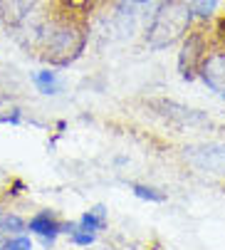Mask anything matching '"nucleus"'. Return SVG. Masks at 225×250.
<instances>
[{"label":"nucleus","mask_w":225,"mask_h":250,"mask_svg":"<svg viewBox=\"0 0 225 250\" xmlns=\"http://www.w3.org/2000/svg\"><path fill=\"white\" fill-rule=\"evenodd\" d=\"M0 216H3V213H0Z\"/></svg>","instance_id":"17"},{"label":"nucleus","mask_w":225,"mask_h":250,"mask_svg":"<svg viewBox=\"0 0 225 250\" xmlns=\"http://www.w3.org/2000/svg\"><path fill=\"white\" fill-rule=\"evenodd\" d=\"M201 62H203V35L201 32H191L188 40L183 42L181 55H178V67H181L183 80H193Z\"/></svg>","instance_id":"2"},{"label":"nucleus","mask_w":225,"mask_h":250,"mask_svg":"<svg viewBox=\"0 0 225 250\" xmlns=\"http://www.w3.org/2000/svg\"><path fill=\"white\" fill-rule=\"evenodd\" d=\"M201 77L218 97L225 99V52H213L208 60H203Z\"/></svg>","instance_id":"3"},{"label":"nucleus","mask_w":225,"mask_h":250,"mask_svg":"<svg viewBox=\"0 0 225 250\" xmlns=\"http://www.w3.org/2000/svg\"><path fill=\"white\" fill-rule=\"evenodd\" d=\"M191 20L193 15L188 13L185 3H164L159 8V13L154 15V22L148 27V35L146 40L154 50H164L168 45H173L178 38H183L191 27Z\"/></svg>","instance_id":"1"},{"label":"nucleus","mask_w":225,"mask_h":250,"mask_svg":"<svg viewBox=\"0 0 225 250\" xmlns=\"http://www.w3.org/2000/svg\"><path fill=\"white\" fill-rule=\"evenodd\" d=\"M25 228L22 218L18 216H0V230H5V233H20Z\"/></svg>","instance_id":"11"},{"label":"nucleus","mask_w":225,"mask_h":250,"mask_svg":"<svg viewBox=\"0 0 225 250\" xmlns=\"http://www.w3.org/2000/svg\"><path fill=\"white\" fill-rule=\"evenodd\" d=\"M185 159H191L196 166L208 168L213 173H225V146H201V149H185Z\"/></svg>","instance_id":"4"},{"label":"nucleus","mask_w":225,"mask_h":250,"mask_svg":"<svg viewBox=\"0 0 225 250\" xmlns=\"http://www.w3.org/2000/svg\"><path fill=\"white\" fill-rule=\"evenodd\" d=\"M131 3H136V5H148V3H154V0H131Z\"/></svg>","instance_id":"16"},{"label":"nucleus","mask_w":225,"mask_h":250,"mask_svg":"<svg viewBox=\"0 0 225 250\" xmlns=\"http://www.w3.org/2000/svg\"><path fill=\"white\" fill-rule=\"evenodd\" d=\"M72 40H74V32L72 30H57L52 42H50V55L57 62H69L72 57H77L80 50H82V45L80 42L72 45Z\"/></svg>","instance_id":"5"},{"label":"nucleus","mask_w":225,"mask_h":250,"mask_svg":"<svg viewBox=\"0 0 225 250\" xmlns=\"http://www.w3.org/2000/svg\"><path fill=\"white\" fill-rule=\"evenodd\" d=\"M0 248H3V250H32V243H30V238L18 235V238L8 240L5 245H0Z\"/></svg>","instance_id":"13"},{"label":"nucleus","mask_w":225,"mask_h":250,"mask_svg":"<svg viewBox=\"0 0 225 250\" xmlns=\"http://www.w3.org/2000/svg\"><path fill=\"white\" fill-rule=\"evenodd\" d=\"M218 32H220V35H223V38H225V18L220 20V25H218Z\"/></svg>","instance_id":"15"},{"label":"nucleus","mask_w":225,"mask_h":250,"mask_svg":"<svg viewBox=\"0 0 225 250\" xmlns=\"http://www.w3.org/2000/svg\"><path fill=\"white\" fill-rule=\"evenodd\" d=\"M32 82H35L37 89H40L42 94H47V97L62 92V80H60L57 72H52V69H40V72H35Z\"/></svg>","instance_id":"7"},{"label":"nucleus","mask_w":225,"mask_h":250,"mask_svg":"<svg viewBox=\"0 0 225 250\" xmlns=\"http://www.w3.org/2000/svg\"><path fill=\"white\" fill-rule=\"evenodd\" d=\"M185 8H188V13H191L193 18L208 20V18H213L215 10L220 8V0H185Z\"/></svg>","instance_id":"9"},{"label":"nucleus","mask_w":225,"mask_h":250,"mask_svg":"<svg viewBox=\"0 0 225 250\" xmlns=\"http://www.w3.org/2000/svg\"><path fill=\"white\" fill-rule=\"evenodd\" d=\"M69 230H72V228H69ZM72 243H77V245H92V243H94V233L72 230Z\"/></svg>","instance_id":"14"},{"label":"nucleus","mask_w":225,"mask_h":250,"mask_svg":"<svg viewBox=\"0 0 225 250\" xmlns=\"http://www.w3.org/2000/svg\"><path fill=\"white\" fill-rule=\"evenodd\" d=\"M32 233H37V235H42V240L50 245L55 238H57V233L62 230L60 226H57V221L50 216L47 210H42V213H37L35 218H30V226H27Z\"/></svg>","instance_id":"6"},{"label":"nucleus","mask_w":225,"mask_h":250,"mask_svg":"<svg viewBox=\"0 0 225 250\" xmlns=\"http://www.w3.org/2000/svg\"><path fill=\"white\" fill-rule=\"evenodd\" d=\"M134 193H136L139 198H143V201H154V203L166 201L164 193H159V191H154V188H146V186H134Z\"/></svg>","instance_id":"12"},{"label":"nucleus","mask_w":225,"mask_h":250,"mask_svg":"<svg viewBox=\"0 0 225 250\" xmlns=\"http://www.w3.org/2000/svg\"><path fill=\"white\" fill-rule=\"evenodd\" d=\"M104 226H106V210H104V206L92 208L89 213H84L82 221H80V230H87V233H99V230H104Z\"/></svg>","instance_id":"8"},{"label":"nucleus","mask_w":225,"mask_h":250,"mask_svg":"<svg viewBox=\"0 0 225 250\" xmlns=\"http://www.w3.org/2000/svg\"><path fill=\"white\" fill-rule=\"evenodd\" d=\"M35 3H37V0H8L3 10H10V13H5L10 20H20V18H25L32 10Z\"/></svg>","instance_id":"10"}]
</instances>
